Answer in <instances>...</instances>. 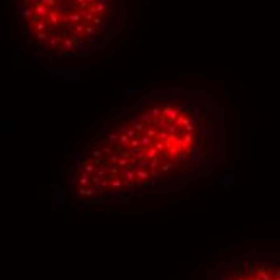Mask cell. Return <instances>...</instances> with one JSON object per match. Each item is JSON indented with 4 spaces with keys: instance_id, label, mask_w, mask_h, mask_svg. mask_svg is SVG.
Segmentation results:
<instances>
[{
    "instance_id": "cell-1",
    "label": "cell",
    "mask_w": 280,
    "mask_h": 280,
    "mask_svg": "<svg viewBox=\"0 0 280 280\" xmlns=\"http://www.w3.org/2000/svg\"><path fill=\"white\" fill-rule=\"evenodd\" d=\"M232 156L226 92L211 79L135 84L87 127L64 161L84 206L153 203L158 195L206 189Z\"/></svg>"
},
{
    "instance_id": "cell-2",
    "label": "cell",
    "mask_w": 280,
    "mask_h": 280,
    "mask_svg": "<svg viewBox=\"0 0 280 280\" xmlns=\"http://www.w3.org/2000/svg\"><path fill=\"white\" fill-rule=\"evenodd\" d=\"M137 0H7L15 37L49 68L101 61L132 27Z\"/></svg>"
}]
</instances>
